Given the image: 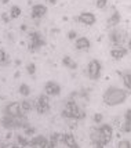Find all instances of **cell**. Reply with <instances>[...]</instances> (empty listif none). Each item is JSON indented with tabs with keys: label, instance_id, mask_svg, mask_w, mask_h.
Returning a JSON list of instances; mask_svg holds the SVG:
<instances>
[{
	"label": "cell",
	"instance_id": "obj_1",
	"mask_svg": "<svg viewBox=\"0 0 131 148\" xmlns=\"http://www.w3.org/2000/svg\"><path fill=\"white\" fill-rule=\"evenodd\" d=\"M127 91L120 89V87H116V86H111L105 90L104 96H102V100L106 105L109 107H116V105H120V104H124L126 100H127Z\"/></svg>",
	"mask_w": 131,
	"mask_h": 148
},
{
	"label": "cell",
	"instance_id": "obj_2",
	"mask_svg": "<svg viewBox=\"0 0 131 148\" xmlns=\"http://www.w3.org/2000/svg\"><path fill=\"white\" fill-rule=\"evenodd\" d=\"M62 116L66 119H76V121H81L86 118V112L79 108V105L75 101H68L65 105V110L62 111Z\"/></svg>",
	"mask_w": 131,
	"mask_h": 148
},
{
	"label": "cell",
	"instance_id": "obj_3",
	"mask_svg": "<svg viewBox=\"0 0 131 148\" xmlns=\"http://www.w3.org/2000/svg\"><path fill=\"white\" fill-rule=\"evenodd\" d=\"M46 46V40L43 39L40 32H31L29 33V45H28V50L31 53L39 50L40 47Z\"/></svg>",
	"mask_w": 131,
	"mask_h": 148
},
{
	"label": "cell",
	"instance_id": "obj_4",
	"mask_svg": "<svg viewBox=\"0 0 131 148\" xmlns=\"http://www.w3.org/2000/svg\"><path fill=\"white\" fill-rule=\"evenodd\" d=\"M101 71H102V64L98 60H91L87 65V73L91 80H98L101 77Z\"/></svg>",
	"mask_w": 131,
	"mask_h": 148
},
{
	"label": "cell",
	"instance_id": "obj_5",
	"mask_svg": "<svg viewBox=\"0 0 131 148\" xmlns=\"http://www.w3.org/2000/svg\"><path fill=\"white\" fill-rule=\"evenodd\" d=\"M90 140H91L92 145L97 147V148H104L106 144H109V141L106 140V137L102 136L99 127L98 129H92L91 130V133H90Z\"/></svg>",
	"mask_w": 131,
	"mask_h": 148
},
{
	"label": "cell",
	"instance_id": "obj_6",
	"mask_svg": "<svg viewBox=\"0 0 131 148\" xmlns=\"http://www.w3.org/2000/svg\"><path fill=\"white\" fill-rule=\"evenodd\" d=\"M35 108H36V111L39 112L40 115L47 114L50 111V96H47L46 93H44V94L37 97V100L35 103Z\"/></svg>",
	"mask_w": 131,
	"mask_h": 148
},
{
	"label": "cell",
	"instance_id": "obj_7",
	"mask_svg": "<svg viewBox=\"0 0 131 148\" xmlns=\"http://www.w3.org/2000/svg\"><path fill=\"white\" fill-rule=\"evenodd\" d=\"M126 38H127V33L123 32V31H119V29H113V31L109 33V40L112 42L113 47H116V46H123Z\"/></svg>",
	"mask_w": 131,
	"mask_h": 148
},
{
	"label": "cell",
	"instance_id": "obj_8",
	"mask_svg": "<svg viewBox=\"0 0 131 148\" xmlns=\"http://www.w3.org/2000/svg\"><path fill=\"white\" fill-rule=\"evenodd\" d=\"M3 112H4V115H10V116L24 115L22 111H21V103H17V101L7 104L6 107H4V110H3Z\"/></svg>",
	"mask_w": 131,
	"mask_h": 148
},
{
	"label": "cell",
	"instance_id": "obj_9",
	"mask_svg": "<svg viewBox=\"0 0 131 148\" xmlns=\"http://www.w3.org/2000/svg\"><path fill=\"white\" fill-rule=\"evenodd\" d=\"M44 93L47 96H59L61 94V86L54 80H48L44 84Z\"/></svg>",
	"mask_w": 131,
	"mask_h": 148
},
{
	"label": "cell",
	"instance_id": "obj_10",
	"mask_svg": "<svg viewBox=\"0 0 131 148\" xmlns=\"http://www.w3.org/2000/svg\"><path fill=\"white\" fill-rule=\"evenodd\" d=\"M47 11H48L47 6H44V4H35V6L32 7L31 17H32V19H40L46 15Z\"/></svg>",
	"mask_w": 131,
	"mask_h": 148
},
{
	"label": "cell",
	"instance_id": "obj_11",
	"mask_svg": "<svg viewBox=\"0 0 131 148\" xmlns=\"http://www.w3.org/2000/svg\"><path fill=\"white\" fill-rule=\"evenodd\" d=\"M128 53V49H126L123 46H116V47H112L111 50V57L115 60V61H120L127 56Z\"/></svg>",
	"mask_w": 131,
	"mask_h": 148
},
{
	"label": "cell",
	"instance_id": "obj_12",
	"mask_svg": "<svg viewBox=\"0 0 131 148\" xmlns=\"http://www.w3.org/2000/svg\"><path fill=\"white\" fill-rule=\"evenodd\" d=\"M77 21L80 22V24H84V25L91 26V25H94V24H95L97 18H95V15H94L92 13H87V11H83V13L79 14Z\"/></svg>",
	"mask_w": 131,
	"mask_h": 148
},
{
	"label": "cell",
	"instance_id": "obj_13",
	"mask_svg": "<svg viewBox=\"0 0 131 148\" xmlns=\"http://www.w3.org/2000/svg\"><path fill=\"white\" fill-rule=\"evenodd\" d=\"M50 145V140L46 138L44 136H35L29 141V147H39V148H47Z\"/></svg>",
	"mask_w": 131,
	"mask_h": 148
},
{
	"label": "cell",
	"instance_id": "obj_14",
	"mask_svg": "<svg viewBox=\"0 0 131 148\" xmlns=\"http://www.w3.org/2000/svg\"><path fill=\"white\" fill-rule=\"evenodd\" d=\"M62 144L69 148H77V143L75 140V136L72 133H64L62 134Z\"/></svg>",
	"mask_w": 131,
	"mask_h": 148
},
{
	"label": "cell",
	"instance_id": "obj_15",
	"mask_svg": "<svg viewBox=\"0 0 131 148\" xmlns=\"http://www.w3.org/2000/svg\"><path fill=\"white\" fill-rule=\"evenodd\" d=\"M90 46H91L90 39H88V38H84V36L77 38V39H76V43H75L76 50H88V49H90Z\"/></svg>",
	"mask_w": 131,
	"mask_h": 148
},
{
	"label": "cell",
	"instance_id": "obj_16",
	"mask_svg": "<svg viewBox=\"0 0 131 148\" xmlns=\"http://www.w3.org/2000/svg\"><path fill=\"white\" fill-rule=\"evenodd\" d=\"M99 130H101L102 136H105V137H106V140L111 143L112 141V137H113V127H112L111 125L104 123V125H101V126H99Z\"/></svg>",
	"mask_w": 131,
	"mask_h": 148
},
{
	"label": "cell",
	"instance_id": "obj_17",
	"mask_svg": "<svg viewBox=\"0 0 131 148\" xmlns=\"http://www.w3.org/2000/svg\"><path fill=\"white\" fill-rule=\"evenodd\" d=\"M120 21H121V15L119 11H115V13L112 14L111 17L108 18L106 21V24H108V28H113V26H117L120 24Z\"/></svg>",
	"mask_w": 131,
	"mask_h": 148
},
{
	"label": "cell",
	"instance_id": "obj_18",
	"mask_svg": "<svg viewBox=\"0 0 131 148\" xmlns=\"http://www.w3.org/2000/svg\"><path fill=\"white\" fill-rule=\"evenodd\" d=\"M61 143L62 144V133H52L50 136V145L48 147H58V144Z\"/></svg>",
	"mask_w": 131,
	"mask_h": 148
},
{
	"label": "cell",
	"instance_id": "obj_19",
	"mask_svg": "<svg viewBox=\"0 0 131 148\" xmlns=\"http://www.w3.org/2000/svg\"><path fill=\"white\" fill-rule=\"evenodd\" d=\"M119 75L123 77V83H124L126 89L131 93V72L127 71V72H119Z\"/></svg>",
	"mask_w": 131,
	"mask_h": 148
},
{
	"label": "cell",
	"instance_id": "obj_20",
	"mask_svg": "<svg viewBox=\"0 0 131 148\" xmlns=\"http://www.w3.org/2000/svg\"><path fill=\"white\" fill-rule=\"evenodd\" d=\"M62 65L65 68H69V69H76L77 68V62H75L69 56H65V57L62 58Z\"/></svg>",
	"mask_w": 131,
	"mask_h": 148
},
{
	"label": "cell",
	"instance_id": "obj_21",
	"mask_svg": "<svg viewBox=\"0 0 131 148\" xmlns=\"http://www.w3.org/2000/svg\"><path fill=\"white\" fill-rule=\"evenodd\" d=\"M33 107H35V104H32L29 100H24V101H21V111H22V114H24V115H26L28 112H31Z\"/></svg>",
	"mask_w": 131,
	"mask_h": 148
},
{
	"label": "cell",
	"instance_id": "obj_22",
	"mask_svg": "<svg viewBox=\"0 0 131 148\" xmlns=\"http://www.w3.org/2000/svg\"><path fill=\"white\" fill-rule=\"evenodd\" d=\"M21 7L20 6H11V8H10V17L13 19H15V18H20L21 17Z\"/></svg>",
	"mask_w": 131,
	"mask_h": 148
},
{
	"label": "cell",
	"instance_id": "obj_23",
	"mask_svg": "<svg viewBox=\"0 0 131 148\" xmlns=\"http://www.w3.org/2000/svg\"><path fill=\"white\" fill-rule=\"evenodd\" d=\"M18 91H20L21 96H24V97L31 96V87H29V84H26V83H21Z\"/></svg>",
	"mask_w": 131,
	"mask_h": 148
},
{
	"label": "cell",
	"instance_id": "obj_24",
	"mask_svg": "<svg viewBox=\"0 0 131 148\" xmlns=\"http://www.w3.org/2000/svg\"><path fill=\"white\" fill-rule=\"evenodd\" d=\"M10 61H8V56L6 54L4 50L0 49V65H8Z\"/></svg>",
	"mask_w": 131,
	"mask_h": 148
},
{
	"label": "cell",
	"instance_id": "obj_25",
	"mask_svg": "<svg viewBox=\"0 0 131 148\" xmlns=\"http://www.w3.org/2000/svg\"><path fill=\"white\" fill-rule=\"evenodd\" d=\"M17 143L20 144V147H29V141L26 140L24 136H21V134L17 136Z\"/></svg>",
	"mask_w": 131,
	"mask_h": 148
},
{
	"label": "cell",
	"instance_id": "obj_26",
	"mask_svg": "<svg viewBox=\"0 0 131 148\" xmlns=\"http://www.w3.org/2000/svg\"><path fill=\"white\" fill-rule=\"evenodd\" d=\"M26 72L29 73V75H35L36 73V65L33 64V62H29V64L26 65Z\"/></svg>",
	"mask_w": 131,
	"mask_h": 148
},
{
	"label": "cell",
	"instance_id": "obj_27",
	"mask_svg": "<svg viewBox=\"0 0 131 148\" xmlns=\"http://www.w3.org/2000/svg\"><path fill=\"white\" fill-rule=\"evenodd\" d=\"M121 132H123V133H131V122L124 121L123 126H121Z\"/></svg>",
	"mask_w": 131,
	"mask_h": 148
},
{
	"label": "cell",
	"instance_id": "obj_28",
	"mask_svg": "<svg viewBox=\"0 0 131 148\" xmlns=\"http://www.w3.org/2000/svg\"><path fill=\"white\" fill-rule=\"evenodd\" d=\"M117 148H131V143L128 140H120L117 143Z\"/></svg>",
	"mask_w": 131,
	"mask_h": 148
},
{
	"label": "cell",
	"instance_id": "obj_29",
	"mask_svg": "<svg viewBox=\"0 0 131 148\" xmlns=\"http://www.w3.org/2000/svg\"><path fill=\"white\" fill-rule=\"evenodd\" d=\"M92 121H94V123H102V121H104V115L99 114V112H97L95 115L92 116Z\"/></svg>",
	"mask_w": 131,
	"mask_h": 148
},
{
	"label": "cell",
	"instance_id": "obj_30",
	"mask_svg": "<svg viewBox=\"0 0 131 148\" xmlns=\"http://www.w3.org/2000/svg\"><path fill=\"white\" fill-rule=\"evenodd\" d=\"M95 6H97V8H105V7L108 6V0H97V3H95Z\"/></svg>",
	"mask_w": 131,
	"mask_h": 148
},
{
	"label": "cell",
	"instance_id": "obj_31",
	"mask_svg": "<svg viewBox=\"0 0 131 148\" xmlns=\"http://www.w3.org/2000/svg\"><path fill=\"white\" fill-rule=\"evenodd\" d=\"M24 133H25L26 136H32V134H35V133H36V129H35V127H32V126H26Z\"/></svg>",
	"mask_w": 131,
	"mask_h": 148
},
{
	"label": "cell",
	"instance_id": "obj_32",
	"mask_svg": "<svg viewBox=\"0 0 131 148\" xmlns=\"http://www.w3.org/2000/svg\"><path fill=\"white\" fill-rule=\"evenodd\" d=\"M66 36H68L69 40H76V39H77V33H76V31H69Z\"/></svg>",
	"mask_w": 131,
	"mask_h": 148
},
{
	"label": "cell",
	"instance_id": "obj_33",
	"mask_svg": "<svg viewBox=\"0 0 131 148\" xmlns=\"http://www.w3.org/2000/svg\"><path fill=\"white\" fill-rule=\"evenodd\" d=\"M124 121H128V122H131V108H128V110L126 111V114H124Z\"/></svg>",
	"mask_w": 131,
	"mask_h": 148
},
{
	"label": "cell",
	"instance_id": "obj_34",
	"mask_svg": "<svg viewBox=\"0 0 131 148\" xmlns=\"http://www.w3.org/2000/svg\"><path fill=\"white\" fill-rule=\"evenodd\" d=\"M10 18H11V17H10V15H8L7 13H3V14H1V19H3L6 24H8V22H10Z\"/></svg>",
	"mask_w": 131,
	"mask_h": 148
},
{
	"label": "cell",
	"instance_id": "obj_35",
	"mask_svg": "<svg viewBox=\"0 0 131 148\" xmlns=\"http://www.w3.org/2000/svg\"><path fill=\"white\" fill-rule=\"evenodd\" d=\"M47 4H50V6H55L57 4V0H46Z\"/></svg>",
	"mask_w": 131,
	"mask_h": 148
},
{
	"label": "cell",
	"instance_id": "obj_36",
	"mask_svg": "<svg viewBox=\"0 0 131 148\" xmlns=\"http://www.w3.org/2000/svg\"><path fill=\"white\" fill-rule=\"evenodd\" d=\"M127 46H128V51L131 53V38L127 40Z\"/></svg>",
	"mask_w": 131,
	"mask_h": 148
},
{
	"label": "cell",
	"instance_id": "obj_37",
	"mask_svg": "<svg viewBox=\"0 0 131 148\" xmlns=\"http://www.w3.org/2000/svg\"><path fill=\"white\" fill-rule=\"evenodd\" d=\"M0 1H1V3H3V4H7V3H8V1H10V0H0Z\"/></svg>",
	"mask_w": 131,
	"mask_h": 148
},
{
	"label": "cell",
	"instance_id": "obj_38",
	"mask_svg": "<svg viewBox=\"0 0 131 148\" xmlns=\"http://www.w3.org/2000/svg\"><path fill=\"white\" fill-rule=\"evenodd\" d=\"M21 31H26V25H22V26H21Z\"/></svg>",
	"mask_w": 131,
	"mask_h": 148
}]
</instances>
